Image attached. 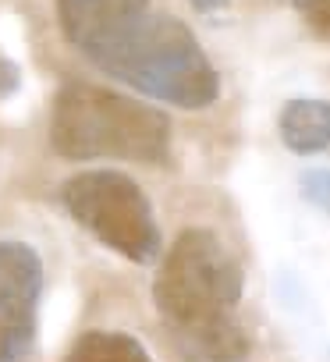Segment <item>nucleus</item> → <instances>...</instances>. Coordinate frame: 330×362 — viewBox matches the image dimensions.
Segmentation results:
<instances>
[{
	"instance_id": "5",
	"label": "nucleus",
	"mask_w": 330,
	"mask_h": 362,
	"mask_svg": "<svg viewBox=\"0 0 330 362\" xmlns=\"http://www.w3.org/2000/svg\"><path fill=\"white\" fill-rule=\"evenodd\" d=\"M54 4L68 47H75L103 75L153 18L149 0H54Z\"/></svg>"
},
{
	"instance_id": "12",
	"label": "nucleus",
	"mask_w": 330,
	"mask_h": 362,
	"mask_svg": "<svg viewBox=\"0 0 330 362\" xmlns=\"http://www.w3.org/2000/svg\"><path fill=\"white\" fill-rule=\"evenodd\" d=\"M189 4L199 11V15H220L231 8V0H189Z\"/></svg>"
},
{
	"instance_id": "3",
	"label": "nucleus",
	"mask_w": 330,
	"mask_h": 362,
	"mask_svg": "<svg viewBox=\"0 0 330 362\" xmlns=\"http://www.w3.org/2000/svg\"><path fill=\"white\" fill-rule=\"evenodd\" d=\"M107 75L131 86L146 100L182 110H206L220 100L217 68L196 33L175 15H153Z\"/></svg>"
},
{
	"instance_id": "10",
	"label": "nucleus",
	"mask_w": 330,
	"mask_h": 362,
	"mask_svg": "<svg viewBox=\"0 0 330 362\" xmlns=\"http://www.w3.org/2000/svg\"><path fill=\"white\" fill-rule=\"evenodd\" d=\"M298 185H302L305 203H312L316 210L330 214V167H309Z\"/></svg>"
},
{
	"instance_id": "11",
	"label": "nucleus",
	"mask_w": 330,
	"mask_h": 362,
	"mask_svg": "<svg viewBox=\"0 0 330 362\" xmlns=\"http://www.w3.org/2000/svg\"><path fill=\"white\" fill-rule=\"evenodd\" d=\"M22 89V68L11 57H0V100H11Z\"/></svg>"
},
{
	"instance_id": "4",
	"label": "nucleus",
	"mask_w": 330,
	"mask_h": 362,
	"mask_svg": "<svg viewBox=\"0 0 330 362\" xmlns=\"http://www.w3.org/2000/svg\"><path fill=\"white\" fill-rule=\"evenodd\" d=\"M61 206L82 231H89L128 263L153 267L167 252L149 196L124 170L96 167L71 174L61 185Z\"/></svg>"
},
{
	"instance_id": "8",
	"label": "nucleus",
	"mask_w": 330,
	"mask_h": 362,
	"mask_svg": "<svg viewBox=\"0 0 330 362\" xmlns=\"http://www.w3.org/2000/svg\"><path fill=\"white\" fill-rule=\"evenodd\" d=\"M61 362H153V355L124 330H86L68 344Z\"/></svg>"
},
{
	"instance_id": "1",
	"label": "nucleus",
	"mask_w": 330,
	"mask_h": 362,
	"mask_svg": "<svg viewBox=\"0 0 330 362\" xmlns=\"http://www.w3.org/2000/svg\"><path fill=\"white\" fill-rule=\"evenodd\" d=\"M245 270L210 228H189L163 252L153 305L175 341L206 362H242L249 334L238 320Z\"/></svg>"
},
{
	"instance_id": "2",
	"label": "nucleus",
	"mask_w": 330,
	"mask_h": 362,
	"mask_svg": "<svg viewBox=\"0 0 330 362\" xmlns=\"http://www.w3.org/2000/svg\"><path fill=\"white\" fill-rule=\"evenodd\" d=\"M50 149L64 160H128L160 167L171 160V117L160 107L71 78L50 103Z\"/></svg>"
},
{
	"instance_id": "6",
	"label": "nucleus",
	"mask_w": 330,
	"mask_h": 362,
	"mask_svg": "<svg viewBox=\"0 0 330 362\" xmlns=\"http://www.w3.org/2000/svg\"><path fill=\"white\" fill-rule=\"evenodd\" d=\"M43 259L29 242H0V362H25L40 334Z\"/></svg>"
},
{
	"instance_id": "9",
	"label": "nucleus",
	"mask_w": 330,
	"mask_h": 362,
	"mask_svg": "<svg viewBox=\"0 0 330 362\" xmlns=\"http://www.w3.org/2000/svg\"><path fill=\"white\" fill-rule=\"evenodd\" d=\"M291 8L316 40L330 43V0H291Z\"/></svg>"
},
{
	"instance_id": "7",
	"label": "nucleus",
	"mask_w": 330,
	"mask_h": 362,
	"mask_svg": "<svg viewBox=\"0 0 330 362\" xmlns=\"http://www.w3.org/2000/svg\"><path fill=\"white\" fill-rule=\"evenodd\" d=\"M281 142L298 156H316L330 149V100L298 96L281 107L277 117Z\"/></svg>"
}]
</instances>
